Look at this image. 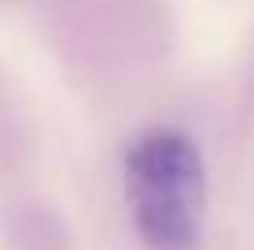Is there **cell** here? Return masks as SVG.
Wrapping results in <instances>:
<instances>
[{"label":"cell","instance_id":"1","mask_svg":"<svg viewBox=\"0 0 254 250\" xmlns=\"http://www.w3.org/2000/svg\"><path fill=\"white\" fill-rule=\"evenodd\" d=\"M125 208L146 250H196L204 234V154L184 129L154 125L125 146Z\"/></svg>","mask_w":254,"mask_h":250}]
</instances>
